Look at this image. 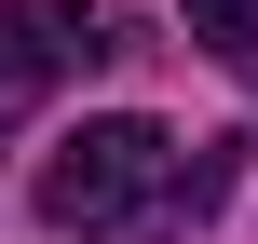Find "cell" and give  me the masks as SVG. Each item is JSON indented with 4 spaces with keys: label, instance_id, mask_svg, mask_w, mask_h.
<instances>
[{
    "label": "cell",
    "instance_id": "2",
    "mask_svg": "<svg viewBox=\"0 0 258 244\" xmlns=\"http://www.w3.org/2000/svg\"><path fill=\"white\" fill-rule=\"evenodd\" d=\"M190 41H204L231 82H258V0H190Z\"/></svg>",
    "mask_w": 258,
    "mask_h": 244
},
{
    "label": "cell",
    "instance_id": "1",
    "mask_svg": "<svg viewBox=\"0 0 258 244\" xmlns=\"http://www.w3.org/2000/svg\"><path fill=\"white\" fill-rule=\"evenodd\" d=\"M177 190H190V163H177L163 122H82V136L41 163V217H54V231H136V217L177 204Z\"/></svg>",
    "mask_w": 258,
    "mask_h": 244
}]
</instances>
